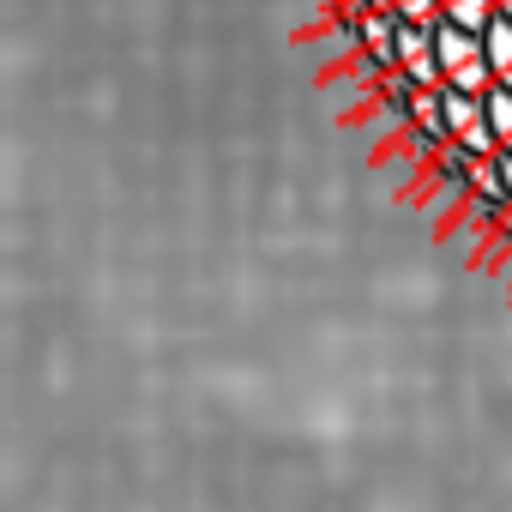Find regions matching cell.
<instances>
[{"instance_id":"cell-1","label":"cell","mask_w":512,"mask_h":512,"mask_svg":"<svg viewBox=\"0 0 512 512\" xmlns=\"http://www.w3.org/2000/svg\"><path fill=\"white\" fill-rule=\"evenodd\" d=\"M434 49H440V79H446V91H470V97L500 91V85H494V61H488V31L440 25V31H434Z\"/></svg>"},{"instance_id":"cell-2","label":"cell","mask_w":512,"mask_h":512,"mask_svg":"<svg viewBox=\"0 0 512 512\" xmlns=\"http://www.w3.org/2000/svg\"><path fill=\"white\" fill-rule=\"evenodd\" d=\"M434 31H440V25H398V73H404L416 91H446Z\"/></svg>"},{"instance_id":"cell-3","label":"cell","mask_w":512,"mask_h":512,"mask_svg":"<svg viewBox=\"0 0 512 512\" xmlns=\"http://www.w3.org/2000/svg\"><path fill=\"white\" fill-rule=\"evenodd\" d=\"M440 19L464 25V31H488L500 19V7H494V0H440Z\"/></svg>"},{"instance_id":"cell-4","label":"cell","mask_w":512,"mask_h":512,"mask_svg":"<svg viewBox=\"0 0 512 512\" xmlns=\"http://www.w3.org/2000/svg\"><path fill=\"white\" fill-rule=\"evenodd\" d=\"M488 61H494V85L512 91V19L488 25Z\"/></svg>"},{"instance_id":"cell-5","label":"cell","mask_w":512,"mask_h":512,"mask_svg":"<svg viewBox=\"0 0 512 512\" xmlns=\"http://www.w3.org/2000/svg\"><path fill=\"white\" fill-rule=\"evenodd\" d=\"M386 13H398V25H446L440 0H386Z\"/></svg>"},{"instance_id":"cell-6","label":"cell","mask_w":512,"mask_h":512,"mask_svg":"<svg viewBox=\"0 0 512 512\" xmlns=\"http://www.w3.org/2000/svg\"><path fill=\"white\" fill-rule=\"evenodd\" d=\"M488 121H494V139H500V151L512 157V91H488Z\"/></svg>"},{"instance_id":"cell-7","label":"cell","mask_w":512,"mask_h":512,"mask_svg":"<svg viewBox=\"0 0 512 512\" xmlns=\"http://www.w3.org/2000/svg\"><path fill=\"white\" fill-rule=\"evenodd\" d=\"M500 181H506V199H512V157L500 151Z\"/></svg>"},{"instance_id":"cell-8","label":"cell","mask_w":512,"mask_h":512,"mask_svg":"<svg viewBox=\"0 0 512 512\" xmlns=\"http://www.w3.org/2000/svg\"><path fill=\"white\" fill-rule=\"evenodd\" d=\"M494 7H500V19H512V0H494Z\"/></svg>"},{"instance_id":"cell-9","label":"cell","mask_w":512,"mask_h":512,"mask_svg":"<svg viewBox=\"0 0 512 512\" xmlns=\"http://www.w3.org/2000/svg\"><path fill=\"white\" fill-rule=\"evenodd\" d=\"M368 7H386V0H368Z\"/></svg>"}]
</instances>
